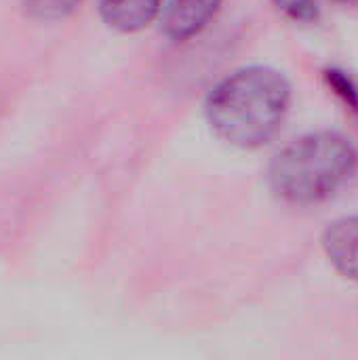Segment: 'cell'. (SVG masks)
<instances>
[{"mask_svg":"<svg viewBox=\"0 0 358 360\" xmlns=\"http://www.w3.org/2000/svg\"><path fill=\"white\" fill-rule=\"evenodd\" d=\"M289 105V78L270 65H249L228 74L211 89L205 118L224 143L257 150L279 133Z\"/></svg>","mask_w":358,"mask_h":360,"instance_id":"6da1fadb","label":"cell"},{"mask_svg":"<svg viewBox=\"0 0 358 360\" xmlns=\"http://www.w3.org/2000/svg\"><path fill=\"white\" fill-rule=\"evenodd\" d=\"M358 150L340 131H312L287 143L268 167L270 190L289 205L310 207L335 196L357 173Z\"/></svg>","mask_w":358,"mask_h":360,"instance_id":"7a4b0ae2","label":"cell"},{"mask_svg":"<svg viewBox=\"0 0 358 360\" xmlns=\"http://www.w3.org/2000/svg\"><path fill=\"white\" fill-rule=\"evenodd\" d=\"M224 0H169L162 6V32L173 42H186L209 27Z\"/></svg>","mask_w":358,"mask_h":360,"instance_id":"3957f363","label":"cell"},{"mask_svg":"<svg viewBox=\"0 0 358 360\" xmlns=\"http://www.w3.org/2000/svg\"><path fill=\"white\" fill-rule=\"evenodd\" d=\"M321 245L329 264L344 278L358 283V215L331 221L323 232Z\"/></svg>","mask_w":358,"mask_h":360,"instance_id":"277c9868","label":"cell"},{"mask_svg":"<svg viewBox=\"0 0 358 360\" xmlns=\"http://www.w3.org/2000/svg\"><path fill=\"white\" fill-rule=\"evenodd\" d=\"M165 0H99V13L108 27L135 34L148 27L162 11Z\"/></svg>","mask_w":358,"mask_h":360,"instance_id":"5b68a950","label":"cell"},{"mask_svg":"<svg viewBox=\"0 0 358 360\" xmlns=\"http://www.w3.org/2000/svg\"><path fill=\"white\" fill-rule=\"evenodd\" d=\"M82 0H21L25 15L38 21H59L72 15Z\"/></svg>","mask_w":358,"mask_h":360,"instance_id":"8992f818","label":"cell"},{"mask_svg":"<svg viewBox=\"0 0 358 360\" xmlns=\"http://www.w3.org/2000/svg\"><path fill=\"white\" fill-rule=\"evenodd\" d=\"M325 82L350 110L358 112V84L348 72H344L340 68H327Z\"/></svg>","mask_w":358,"mask_h":360,"instance_id":"52a82bcc","label":"cell"},{"mask_svg":"<svg viewBox=\"0 0 358 360\" xmlns=\"http://www.w3.org/2000/svg\"><path fill=\"white\" fill-rule=\"evenodd\" d=\"M272 4L295 23H317L321 17L319 0H272Z\"/></svg>","mask_w":358,"mask_h":360,"instance_id":"ba28073f","label":"cell"}]
</instances>
